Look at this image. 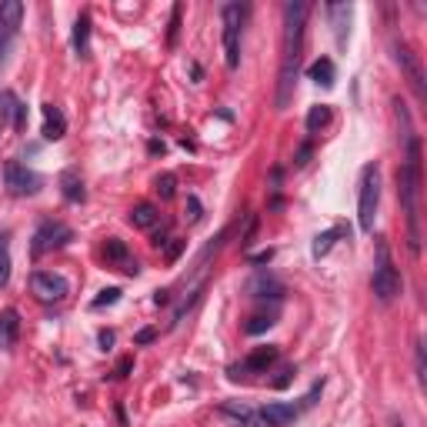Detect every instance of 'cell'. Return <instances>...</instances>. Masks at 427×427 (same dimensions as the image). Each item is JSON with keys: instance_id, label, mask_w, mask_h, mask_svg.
<instances>
[{"instance_id": "cell-1", "label": "cell", "mask_w": 427, "mask_h": 427, "mask_svg": "<svg viewBox=\"0 0 427 427\" xmlns=\"http://www.w3.org/2000/svg\"><path fill=\"white\" fill-rule=\"evenodd\" d=\"M310 3L304 0H287L284 3V54H280V74H277V110H287L297 87V70H301V54H304V31Z\"/></svg>"}, {"instance_id": "cell-2", "label": "cell", "mask_w": 427, "mask_h": 427, "mask_svg": "<svg viewBox=\"0 0 427 427\" xmlns=\"http://www.w3.org/2000/svg\"><path fill=\"white\" fill-rule=\"evenodd\" d=\"M397 190L404 200V214H407V247L411 254H421V140L407 137V151H404V164L397 170Z\"/></svg>"}, {"instance_id": "cell-3", "label": "cell", "mask_w": 427, "mask_h": 427, "mask_svg": "<svg viewBox=\"0 0 427 427\" xmlns=\"http://www.w3.org/2000/svg\"><path fill=\"white\" fill-rule=\"evenodd\" d=\"M377 207H381V170H377V164H367L361 170V187H357V224L364 234L374 230Z\"/></svg>"}, {"instance_id": "cell-4", "label": "cell", "mask_w": 427, "mask_h": 427, "mask_svg": "<svg viewBox=\"0 0 427 427\" xmlns=\"http://www.w3.org/2000/svg\"><path fill=\"white\" fill-rule=\"evenodd\" d=\"M370 287H374V297L381 301V304H391L397 294L404 290V280H400V271L394 267V260H391V250L387 244H377V264H374V277H370Z\"/></svg>"}, {"instance_id": "cell-5", "label": "cell", "mask_w": 427, "mask_h": 427, "mask_svg": "<svg viewBox=\"0 0 427 427\" xmlns=\"http://www.w3.org/2000/svg\"><path fill=\"white\" fill-rule=\"evenodd\" d=\"M224 20V61L230 70L241 67V33H244V7L241 3H224L220 10Z\"/></svg>"}, {"instance_id": "cell-6", "label": "cell", "mask_w": 427, "mask_h": 427, "mask_svg": "<svg viewBox=\"0 0 427 427\" xmlns=\"http://www.w3.org/2000/svg\"><path fill=\"white\" fill-rule=\"evenodd\" d=\"M74 241V230L67 227V224H61V220H44L40 227H37V234H33V244H31V257L40 260L44 254H50V250H57V247L70 244Z\"/></svg>"}, {"instance_id": "cell-7", "label": "cell", "mask_w": 427, "mask_h": 427, "mask_svg": "<svg viewBox=\"0 0 427 427\" xmlns=\"http://www.w3.org/2000/svg\"><path fill=\"white\" fill-rule=\"evenodd\" d=\"M3 183H7V190L14 194V197H31V194H37L40 190V177L33 174V170H27L20 160H7L3 164Z\"/></svg>"}, {"instance_id": "cell-8", "label": "cell", "mask_w": 427, "mask_h": 427, "mask_svg": "<svg viewBox=\"0 0 427 427\" xmlns=\"http://www.w3.org/2000/svg\"><path fill=\"white\" fill-rule=\"evenodd\" d=\"M31 287L33 294L40 297V301H63L67 294H70V284H67V277L63 274H54V271H33L31 277Z\"/></svg>"}, {"instance_id": "cell-9", "label": "cell", "mask_w": 427, "mask_h": 427, "mask_svg": "<svg viewBox=\"0 0 427 427\" xmlns=\"http://www.w3.org/2000/svg\"><path fill=\"white\" fill-rule=\"evenodd\" d=\"M20 20H24V3L20 0H3L0 3V63L10 50V40H14Z\"/></svg>"}, {"instance_id": "cell-10", "label": "cell", "mask_w": 427, "mask_h": 427, "mask_svg": "<svg viewBox=\"0 0 427 427\" xmlns=\"http://www.w3.org/2000/svg\"><path fill=\"white\" fill-rule=\"evenodd\" d=\"M394 61L400 63V70L407 77V84L414 87L417 93V100H424L427 97V87H424V70H421V61L414 57V50L407 44H394Z\"/></svg>"}, {"instance_id": "cell-11", "label": "cell", "mask_w": 427, "mask_h": 427, "mask_svg": "<svg viewBox=\"0 0 427 427\" xmlns=\"http://www.w3.org/2000/svg\"><path fill=\"white\" fill-rule=\"evenodd\" d=\"M277 357H280V347H274V344H267V347H254L241 364L230 367V377H241V374H264L267 367L277 364Z\"/></svg>"}, {"instance_id": "cell-12", "label": "cell", "mask_w": 427, "mask_h": 427, "mask_svg": "<svg viewBox=\"0 0 427 427\" xmlns=\"http://www.w3.org/2000/svg\"><path fill=\"white\" fill-rule=\"evenodd\" d=\"M104 257H107V264H110V267H117V271H123V274H130V277L140 271V264L130 257L127 244H123V241H117V237H107Z\"/></svg>"}, {"instance_id": "cell-13", "label": "cell", "mask_w": 427, "mask_h": 427, "mask_svg": "<svg viewBox=\"0 0 427 427\" xmlns=\"http://www.w3.org/2000/svg\"><path fill=\"white\" fill-rule=\"evenodd\" d=\"M297 414H301V407H294V404H267L260 411V421L267 427H290L297 421Z\"/></svg>"}, {"instance_id": "cell-14", "label": "cell", "mask_w": 427, "mask_h": 427, "mask_svg": "<svg viewBox=\"0 0 427 427\" xmlns=\"http://www.w3.org/2000/svg\"><path fill=\"white\" fill-rule=\"evenodd\" d=\"M351 14H354L351 3H327V17H331V24H334L337 44H344V40H347V31H351Z\"/></svg>"}, {"instance_id": "cell-15", "label": "cell", "mask_w": 427, "mask_h": 427, "mask_svg": "<svg viewBox=\"0 0 427 427\" xmlns=\"http://www.w3.org/2000/svg\"><path fill=\"white\" fill-rule=\"evenodd\" d=\"M67 134V117L57 104H44V140H61Z\"/></svg>"}, {"instance_id": "cell-16", "label": "cell", "mask_w": 427, "mask_h": 427, "mask_svg": "<svg viewBox=\"0 0 427 427\" xmlns=\"http://www.w3.org/2000/svg\"><path fill=\"white\" fill-rule=\"evenodd\" d=\"M17 337H20V314H17L14 307H7V310L0 314V347L10 351L17 344Z\"/></svg>"}, {"instance_id": "cell-17", "label": "cell", "mask_w": 427, "mask_h": 427, "mask_svg": "<svg viewBox=\"0 0 427 427\" xmlns=\"http://www.w3.org/2000/svg\"><path fill=\"white\" fill-rule=\"evenodd\" d=\"M74 54L77 57L91 54V14L87 10H80L74 20Z\"/></svg>"}, {"instance_id": "cell-18", "label": "cell", "mask_w": 427, "mask_h": 427, "mask_svg": "<svg viewBox=\"0 0 427 427\" xmlns=\"http://www.w3.org/2000/svg\"><path fill=\"white\" fill-rule=\"evenodd\" d=\"M247 290H250L254 297H271V301H280V297H284V284L274 280V277H267V274H257L247 284Z\"/></svg>"}, {"instance_id": "cell-19", "label": "cell", "mask_w": 427, "mask_h": 427, "mask_svg": "<svg viewBox=\"0 0 427 427\" xmlns=\"http://www.w3.org/2000/svg\"><path fill=\"white\" fill-rule=\"evenodd\" d=\"M61 194H63V200H70V204H80V200L87 197L84 181H80V174H77V170H63L61 174Z\"/></svg>"}, {"instance_id": "cell-20", "label": "cell", "mask_w": 427, "mask_h": 427, "mask_svg": "<svg viewBox=\"0 0 427 427\" xmlns=\"http://www.w3.org/2000/svg\"><path fill=\"white\" fill-rule=\"evenodd\" d=\"M307 77L320 84V87H334V61L331 57H317V61L307 67Z\"/></svg>"}, {"instance_id": "cell-21", "label": "cell", "mask_w": 427, "mask_h": 427, "mask_svg": "<svg viewBox=\"0 0 427 427\" xmlns=\"http://www.w3.org/2000/svg\"><path fill=\"white\" fill-rule=\"evenodd\" d=\"M157 220H160V214H157V207H153V204H147V200H144V204H137V207L130 211V224H134L137 230H151Z\"/></svg>"}, {"instance_id": "cell-22", "label": "cell", "mask_w": 427, "mask_h": 427, "mask_svg": "<svg viewBox=\"0 0 427 427\" xmlns=\"http://www.w3.org/2000/svg\"><path fill=\"white\" fill-rule=\"evenodd\" d=\"M344 234H351V230L347 227H331V230H324V234H317V237H314V247H310V254H314V257H324V254L337 244V237H344Z\"/></svg>"}, {"instance_id": "cell-23", "label": "cell", "mask_w": 427, "mask_h": 427, "mask_svg": "<svg viewBox=\"0 0 427 427\" xmlns=\"http://www.w3.org/2000/svg\"><path fill=\"white\" fill-rule=\"evenodd\" d=\"M327 123H331V107L327 104L310 107V114H307V130H310V134H317L320 127H327Z\"/></svg>"}, {"instance_id": "cell-24", "label": "cell", "mask_w": 427, "mask_h": 427, "mask_svg": "<svg viewBox=\"0 0 427 427\" xmlns=\"http://www.w3.org/2000/svg\"><path fill=\"white\" fill-rule=\"evenodd\" d=\"M181 17H183V7L174 3L170 10V24H167V47H177V33H181Z\"/></svg>"}, {"instance_id": "cell-25", "label": "cell", "mask_w": 427, "mask_h": 427, "mask_svg": "<svg viewBox=\"0 0 427 427\" xmlns=\"http://www.w3.org/2000/svg\"><path fill=\"white\" fill-rule=\"evenodd\" d=\"M153 187H157L160 200H170L174 197V190H177V177H174V174H160V177L153 181Z\"/></svg>"}, {"instance_id": "cell-26", "label": "cell", "mask_w": 427, "mask_h": 427, "mask_svg": "<svg viewBox=\"0 0 427 427\" xmlns=\"http://www.w3.org/2000/svg\"><path fill=\"white\" fill-rule=\"evenodd\" d=\"M121 294H123L121 287H107V290H100V294L93 297V301H91V307H93V310H100V307L117 304V301H121Z\"/></svg>"}, {"instance_id": "cell-27", "label": "cell", "mask_w": 427, "mask_h": 427, "mask_svg": "<svg viewBox=\"0 0 427 427\" xmlns=\"http://www.w3.org/2000/svg\"><path fill=\"white\" fill-rule=\"evenodd\" d=\"M257 227H260V217H257V214H247L244 234H241V247H244V250L254 244V237H257Z\"/></svg>"}, {"instance_id": "cell-28", "label": "cell", "mask_w": 427, "mask_h": 427, "mask_svg": "<svg viewBox=\"0 0 427 427\" xmlns=\"http://www.w3.org/2000/svg\"><path fill=\"white\" fill-rule=\"evenodd\" d=\"M274 327V314H257V317H250L244 331L247 334H264V331H271Z\"/></svg>"}, {"instance_id": "cell-29", "label": "cell", "mask_w": 427, "mask_h": 427, "mask_svg": "<svg viewBox=\"0 0 427 427\" xmlns=\"http://www.w3.org/2000/svg\"><path fill=\"white\" fill-rule=\"evenodd\" d=\"M10 284V250L7 244H0V290Z\"/></svg>"}, {"instance_id": "cell-30", "label": "cell", "mask_w": 427, "mask_h": 427, "mask_svg": "<svg viewBox=\"0 0 427 427\" xmlns=\"http://www.w3.org/2000/svg\"><path fill=\"white\" fill-rule=\"evenodd\" d=\"M224 414H230V417H241L244 424H254V417H257V414L250 411V407H244V404H224Z\"/></svg>"}, {"instance_id": "cell-31", "label": "cell", "mask_w": 427, "mask_h": 427, "mask_svg": "<svg viewBox=\"0 0 427 427\" xmlns=\"http://www.w3.org/2000/svg\"><path fill=\"white\" fill-rule=\"evenodd\" d=\"M414 361H417V381L424 384L427 381V367H424V344L417 340V347H414Z\"/></svg>"}, {"instance_id": "cell-32", "label": "cell", "mask_w": 427, "mask_h": 427, "mask_svg": "<svg viewBox=\"0 0 427 427\" xmlns=\"http://www.w3.org/2000/svg\"><path fill=\"white\" fill-rule=\"evenodd\" d=\"M183 247H187V241H174V244L164 250V260H167V264H177V257L183 254Z\"/></svg>"}, {"instance_id": "cell-33", "label": "cell", "mask_w": 427, "mask_h": 427, "mask_svg": "<svg viewBox=\"0 0 427 427\" xmlns=\"http://www.w3.org/2000/svg\"><path fill=\"white\" fill-rule=\"evenodd\" d=\"M294 374H297L294 367H284V370H280V377H274V391H284V387H290Z\"/></svg>"}, {"instance_id": "cell-34", "label": "cell", "mask_w": 427, "mask_h": 427, "mask_svg": "<svg viewBox=\"0 0 427 427\" xmlns=\"http://www.w3.org/2000/svg\"><path fill=\"white\" fill-rule=\"evenodd\" d=\"M24 127H27V104H20L17 107V114H14V130L17 134H24Z\"/></svg>"}, {"instance_id": "cell-35", "label": "cell", "mask_w": 427, "mask_h": 427, "mask_svg": "<svg viewBox=\"0 0 427 427\" xmlns=\"http://www.w3.org/2000/svg\"><path fill=\"white\" fill-rule=\"evenodd\" d=\"M153 340H157V331H153V327H144V331L134 334V344H153Z\"/></svg>"}, {"instance_id": "cell-36", "label": "cell", "mask_w": 427, "mask_h": 427, "mask_svg": "<svg viewBox=\"0 0 427 427\" xmlns=\"http://www.w3.org/2000/svg\"><path fill=\"white\" fill-rule=\"evenodd\" d=\"M200 211H204V207H200V200L190 194V197H187V217H190V220H200Z\"/></svg>"}, {"instance_id": "cell-37", "label": "cell", "mask_w": 427, "mask_h": 427, "mask_svg": "<svg viewBox=\"0 0 427 427\" xmlns=\"http://www.w3.org/2000/svg\"><path fill=\"white\" fill-rule=\"evenodd\" d=\"M320 391H324V381H317L314 387H310V394L304 397V404H301V407H314V404H317V397H320Z\"/></svg>"}, {"instance_id": "cell-38", "label": "cell", "mask_w": 427, "mask_h": 427, "mask_svg": "<svg viewBox=\"0 0 427 427\" xmlns=\"http://www.w3.org/2000/svg\"><path fill=\"white\" fill-rule=\"evenodd\" d=\"M130 370H134V357H123L121 364H117V377H127Z\"/></svg>"}, {"instance_id": "cell-39", "label": "cell", "mask_w": 427, "mask_h": 427, "mask_svg": "<svg viewBox=\"0 0 427 427\" xmlns=\"http://www.w3.org/2000/svg\"><path fill=\"white\" fill-rule=\"evenodd\" d=\"M271 257H274V250H260V254H254V257H250V264H267Z\"/></svg>"}, {"instance_id": "cell-40", "label": "cell", "mask_w": 427, "mask_h": 427, "mask_svg": "<svg viewBox=\"0 0 427 427\" xmlns=\"http://www.w3.org/2000/svg\"><path fill=\"white\" fill-rule=\"evenodd\" d=\"M307 157H310V144H304V147L297 151V164H301V167L307 164Z\"/></svg>"}, {"instance_id": "cell-41", "label": "cell", "mask_w": 427, "mask_h": 427, "mask_svg": "<svg viewBox=\"0 0 427 427\" xmlns=\"http://www.w3.org/2000/svg\"><path fill=\"white\" fill-rule=\"evenodd\" d=\"M97 340H100V347H110V344H114V334H110V331H100V337H97Z\"/></svg>"}, {"instance_id": "cell-42", "label": "cell", "mask_w": 427, "mask_h": 427, "mask_svg": "<svg viewBox=\"0 0 427 427\" xmlns=\"http://www.w3.org/2000/svg\"><path fill=\"white\" fill-rule=\"evenodd\" d=\"M153 304H157V307L167 304V290H157V294H153Z\"/></svg>"}]
</instances>
